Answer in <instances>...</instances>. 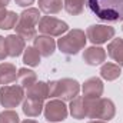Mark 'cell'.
<instances>
[{
	"instance_id": "6da1fadb",
	"label": "cell",
	"mask_w": 123,
	"mask_h": 123,
	"mask_svg": "<svg viewBox=\"0 0 123 123\" xmlns=\"http://www.w3.org/2000/svg\"><path fill=\"white\" fill-rule=\"evenodd\" d=\"M86 4L102 22L116 23L123 20V0H86Z\"/></svg>"
},
{
	"instance_id": "7a4b0ae2",
	"label": "cell",
	"mask_w": 123,
	"mask_h": 123,
	"mask_svg": "<svg viewBox=\"0 0 123 123\" xmlns=\"http://www.w3.org/2000/svg\"><path fill=\"white\" fill-rule=\"evenodd\" d=\"M40 20V10L36 7H27L19 14V20L14 26L16 34L22 36L25 40H34L36 26Z\"/></svg>"
},
{
	"instance_id": "3957f363",
	"label": "cell",
	"mask_w": 123,
	"mask_h": 123,
	"mask_svg": "<svg viewBox=\"0 0 123 123\" xmlns=\"http://www.w3.org/2000/svg\"><path fill=\"white\" fill-rule=\"evenodd\" d=\"M86 102V117L90 119H99L109 122L110 119L115 117L116 107L115 103L110 99L106 97H99V99H85Z\"/></svg>"
},
{
	"instance_id": "277c9868",
	"label": "cell",
	"mask_w": 123,
	"mask_h": 123,
	"mask_svg": "<svg viewBox=\"0 0 123 123\" xmlns=\"http://www.w3.org/2000/svg\"><path fill=\"white\" fill-rule=\"evenodd\" d=\"M80 85L74 79H59L49 83V97H57L63 102H70L79 96Z\"/></svg>"
},
{
	"instance_id": "5b68a950",
	"label": "cell",
	"mask_w": 123,
	"mask_h": 123,
	"mask_svg": "<svg viewBox=\"0 0 123 123\" xmlns=\"http://www.w3.org/2000/svg\"><path fill=\"white\" fill-rule=\"evenodd\" d=\"M86 34L80 29L69 30L64 36H60L57 42V47L64 55H77L86 44Z\"/></svg>"
},
{
	"instance_id": "8992f818",
	"label": "cell",
	"mask_w": 123,
	"mask_h": 123,
	"mask_svg": "<svg viewBox=\"0 0 123 123\" xmlns=\"http://www.w3.org/2000/svg\"><path fill=\"white\" fill-rule=\"evenodd\" d=\"M25 89L20 85H6L0 87V103L6 109H13L23 102Z\"/></svg>"
},
{
	"instance_id": "52a82bcc",
	"label": "cell",
	"mask_w": 123,
	"mask_h": 123,
	"mask_svg": "<svg viewBox=\"0 0 123 123\" xmlns=\"http://www.w3.org/2000/svg\"><path fill=\"white\" fill-rule=\"evenodd\" d=\"M69 30V26L66 22L59 20L53 16H43L39 20V31L46 36H63V33Z\"/></svg>"
},
{
	"instance_id": "ba28073f",
	"label": "cell",
	"mask_w": 123,
	"mask_h": 123,
	"mask_svg": "<svg viewBox=\"0 0 123 123\" xmlns=\"http://www.w3.org/2000/svg\"><path fill=\"white\" fill-rule=\"evenodd\" d=\"M44 112V117L47 122L56 123V122H62L69 115V109L64 105V102L60 99H53L50 102H47L43 107Z\"/></svg>"
},
{
	"instance_id": "9c48e42d",
	"label": "cell",
	"mask_w": 123,
	"mask_h": 123,
	"mask_svg": "<svg viewBox=\"0 0 123 123\" xmlns=\"http://www.w3.org/2000/svg\"><path fill=\"white\" fill-rule=\"evenodd\" d=\"M115 29L105 25H92L86 30V37L92 42L93 44H103L107 40L115 37Z\"/></svg>"
},
{
	"instance_id": "30bf717a",
	"label": "cell",
	"mask_w": 123,
	"mask_h": 123,
	"mask_svg": "<svg viewBox=\"0 0 123 123\" xmlns=\"http://www.w3.org/2000/svg\"><path fill=\"white\" fill-rule=\"evenodd\" d=\"M4 43H6L7 56L10 57L20 56L26 49V40L19 34H9L7 37H4Z\"/></svg>"
},
{
	"instance_id": "8fae6325",
	"label": "cell",
	"mask_w": 123,
	"mask_h": 123,
	"mask_svg": "<svg viewBox=\"0 0 123 123\" xmlns=\"http://www.w3.org/2000/svg\"><path fill=\"white\" fill-rule=\"evenodd\" d=\"M33 42H34V47L39 50L40 56H43V57H50L55 53L56 46H57L55 39H52V36H46V34L36 36Z\"/></svg>"
},
{
	"instance_id": "7c38bea8",
	"label": "cell",
	"mask_w": 123,
	"mask_h": 123,
	"mask_svg": "<svg viewBox=\"0 0 123 123\" xmlns=\"http://www.w3.org/2000/svg\"><path fill=\"white\" fill-rule=\"evenodd\" d=\"M103 89H105L103 82L99 77H90L82 86L83 97L85 99H99L103 94Z\"/></svg>"
},
{
	"instance_id": "4fadbf2b",
	"label": "cell",
	"mask_w": 123,
	"mask_h": 123,
	"mask_svg": "<svg viewBox=\"0 0 123 123\" xmlns=\"http://www.w3.org/2000/svg\"><path fill=\"white\" fill-rule=\"evenodd\" d=\"M83 60L86 62L87 64H90V66L102 64L103 62L106 60V50L103 47H99V46L87 47L85 50V53H83Z\"/></svg>"
},
{
	"instance_id": "5bb4252c",
	"label": "cell",
	"mask_w": 123,
	"mask_h": 123,
	"mask_svg": "<svg viewBox=\"0 0 123 123\" xmlns=\"http://www.w3.org/2000/svg\"><path fill=\"white\" fill-rule=\"evenodd\" d=\"M69 112H70L73 119H77V120L85 119L86 117V102H85V97L83 96H77L73 100H70Z\"/></svg>"
},
{
	"instance_id": "9a60e30c",
	"label": "cell",
	"mask_w": 123,
	"mask_h": 123,
	"mask_svg": "<svg viewBox=\"0 0 123 123\" xmlns=\"http://www.w3.org/2000/svg\"><path fill=\"white\" fill-rule=\"evenodd\" d=\"M107 55L116 62V64L123 66V39H112L107 44Z\"/></svg>"
},
{
	"instance_id": "2e32d148",
	"label": "cell",
	"mask_w": 123,
	"mask_h": 123,
	"mask_svg": "<svg viewBox=\"0 0 123 123\" xmlns=\"http://www.w3.org/2000/svg\"><path fill=\"white\" fill-rule=\"evenodd\" d=\"M27 97L36 100H46L49 97V83L44 82H36L33 86L27 89Z\"/></svg>"
},
{
	"instance_id": "e0dca14e",
	"label": "cell",
	"mask_w": 123,
	"mask_h": 123,
	"mask_svg": "<svg viewBox=\"0 0 123 123\" xmlns=\"http://www.w3.org/2000/svg\"><path fill=\"white\" fill-rule=\"evenodd\" d=\"M17 79L16 66L12 63H0V85L6 86Z\"/></svg>"
},
{
	"instance_id": "ac0fdd59",
	"label": "cell",
	"mask_w": 123,
	"mask_h": 123,
	"mask_svg": "<svg viewBox=\"0 0 123 123\" xmlns=\"http://www.w3.org/2000/svg\"><path fill=\"white\" fill-rule=\"evenodd\" d=\"M43 107H44L43 100H36V99H29V97H27V99L23 102L22 110H23V113H25L26 116H29V117H37V116L43 112Z\"/></svg>"
},
{
	"instance_id": "d6986e66",
	"label": "cell",
	"mask_w": 123,
	"mask_h": 123,
	"mask_svg": "<svg viewBox=\"0 0 123 123\" xmlns=\"http://www.w3.org/2000/svg\"><path fill=\"white\" fill-rule=\"evenodd\" d=\"M17 82H19V85L23 89L27 90L30 86H33L37 82V76H36V73L33 70L26 69V67H22V69L17 70Z\"/></svg>"
},
{
	"instance_id": "ffe728a7",
	"label": "cell",
	"mask_w": 123,
	"mask_h": 123,
	"mask_svg": "<svg viewBox=\"0 0 123 123\" xmlns=\"http://www.w3.org/2000/svg\"><path fill=\"white\" fill-rule=\"evenodd\" d=\"M122 74V69L119 64H115V63H105L102 67H100V76L107 80V82H112V80H116L119 76Z\"/></svg>"
},
{
	"instance_id": "44dd1931",
	"label": "cell",
	"mask_w": 123,
	"mask_h": 123,
	"mask_svg": "<svg viewBox=\"0 0 123 123\" xmlns=\"http://www.w3.org/2000/svg\"><path fill=\"white\" fill-rule=\"evenodd\" d=\"M63 9V0H39V10L46 14H57Z\"/></svg>"
},
{
	"instance_id": "7402d4cb",
	"label": "cell",
	"mask_w": 123,
	"mask_h": 123,
	"mask_svg": "<svg viewBox=\"0 0 123 123\" xmlns=\"http://www.w3.org/2000/svg\"><path fill=\"white\" fill-rule=\"evenodd\" d=\"M40 57H42V56H40L39 50H37L34 46H29V47L25 49V52H23V63L27 64V66H31V67L40 64Z\"/></svg>"
},
{
	"instance_id": "603a6c76",
	"label": "cell",
	"mask_w": 123,
	"mask_h": 123,
	"mask_svg": "<svg viewBox=\"0 0 123 123\" xmlns=\"http://www.w3.org/2000/svg\"><path fill=\"white\" fill-rule=\"evenodd\" d=\"M85 3H86V0H63V7L69 14L77 16L83 12Z\"/></svg>"
},
{
	"instance_id": "cb8c5ba5",
	"label": "cell",
	"mask_w": 123,
	"mask_h": 123,
	"mask_svg": "<svg viewBox=\"0 0 123 123\" xmlns=\"http://www.w3.org/2000/svg\"><path fill=\"white\" fill-rule=\"evenodd\" d=\"M17 20H19V14H16V12L9 10L7 14L4 16V19L0 22V29H1V30H10V29H14Z\"/></svg>"
},
{
	"instance_id": "d4e9b609",
	"label": "cell",
	"mask_w": 123,
	"mask_h": 123,
	"mask_svg": "<svg viewBox=\"0 0 123 123\" xmlns=\"http://www.w3.org/2000/svg\"><path fill=\"white\" fill-rule=\"evenodd\" d=\"M0 123H20V119L14 110L7 109L0 113Z\"/></svg>"
},
{
	"instance_id": "484cf974",
	"label": "cell",
	"mask_w": 123,
	"mask_h": 123,
	"mask_svg": "<svg viewBox=\"0 0 123 123\" xmlns=\"http://www.w3.org/2000/svg\"><path fill=\"white\" fill-rule=\"evenodd\" d=\"M7 57V50H6V43H4V37L0 36V60H4Z\"/></svg>"
},
{
	"instance_id": "4316f807",
	"label": "cell",
	"mask_w": 123,
	"mask_h": 123,
	"mask_svg": "<svg viewBox=\"0 0 123 123\" xmlns=\"http://www.w3.org/2000/svg\"><path fill=\"white\" fill-rule=\"evenodd\" d=\"M16 4H19L20 7H29L30 4L34 3V0H14Z\"/></svg>"
},
{
	"instance_id": "83f0119b",
	"label": "cell",
	"mask_w": 123,
	"mask_h": 123,
	"mask_svg": "<svg viewBox=\"0 0 123 123\" xmlns=\"http://www.w3.org/2000/svg\"><path fill=\"white\" fill-rule=\"evenodd\" d=\"M7 14V10H6V7H0V22L4 19V16Z\"/></svg>"
},
{
	"instance_id": "f1b7e54d",
	"label": "cell",
	"mask_w": 123,
	"mask_h": 123,
	"mask_svg": "<svg viewBox=\"0 0 123 123\" xmlns=\"http://www.w3.org/2000/svg\"><path fill=\"white\" fill-rule=\"evenodd\" d=\"M10 3V0H0V7H6Z\"/></svg>"
},
{
	"instance_id": "f546056e",
	"label": "cell",
	"mask_w": 123,
	"mask_h": 123,
	"mask_svg": "<svg viewBox=\"0 0 123 123\" xmlns=\"http://www.w3.org/2000/svg\"><path fill=\"white\" fill-rule=\"evenodd\" d=\"M22 123H39V122H36V120H31V119H26V120H23Z\"/></svg>"
},
{
	"instance_id": "4dcf8cb0",
	"label": "cell",
	"mask_w": 123,
	"mask_h": 123,
	"mask_svg": "<svg viewBox=\"0 0 123 123\" xmlns=\"http://www.w3.org/2000/svg\"><path fill=\"white\" fill-rule=\"evenodd\" d=\"M89 123H107V122H105V120H90Z\"/></svg>"
},
{
	"instance_id": "1f68e13d",
	"label": "cell",
	"mask_w": 123,
	"mask_h": 123,
	"mask_svg": "<svg viewBox=\"0 0 123 123\" xmlns=\"http://www.w3.org/2000/svg\"><path fill=\"white\" fill-rule=\"evenodd\" d=\"M122 30H123V27H122Z\"/></svg>"
}]
</instances>
